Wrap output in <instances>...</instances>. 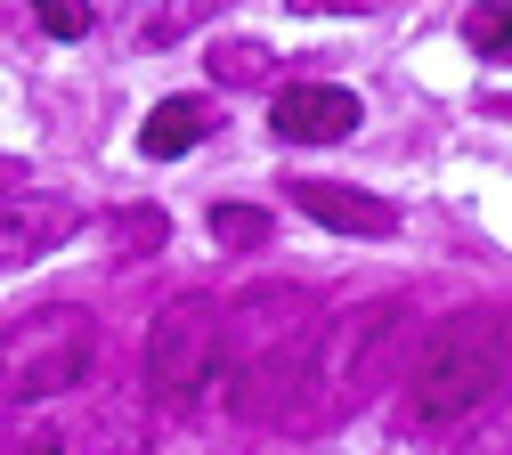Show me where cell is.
Masks as SVG:
<instances>
[{
  "mask_svg": "<svg viewBox=\"0 0 512 455\" xmlns=\"http://www.w3.org/2000/svg\"><path fill=\"white\" fill-rule=\"evenodd\" d=\"M317 334V301L301 285H252L244 301L220 309V358L204 374V399L236 423H285L301 366Z\"/></svg>",
  "mask_w": 512,
  "mask_h": 455,
  "instance_id": "6da1fadb",
  "label": "cell"
},
{
  "mask_svg": "<svg viewBox=\"0 0 512 455\" xmlns=\"http://www.w3.org/2000/svg\"><path fill=\"white\" fill-rule=\"evenodd\" d=\"M399 342H407V301H399V293H374V301L342 309L334 325H317L285 423H293V431H317V423L350 415L366 390H382V374H391Z\"/></svg>",
  "mask_w": 512,
  "mask_h": 455,
  "instance_id": "7a4b0ae2",
  "label": "cell"
},
{
  "mask_svg": "<svg viewBox=\"0 0 512 455\" xmlns=\"http://www.w3.org/2000/svg\"><path fill=\"white\" fill-rule=\"evenodd\" d=\"M504 382V309H456L415 342V366L399 382V423L407 431H447L480 415Z\"/></svg>",
  "mask_w": 512,
  "mask_h": 455,
  "instance_id": "3957f363",
  "label": "cell"
},
{
  "mask_svg": "<svg viewBox=\"0 0 512 455\" xmlns=\"http://www.w3.org/2000/svg\"><path fill=\"white\" fill-rule=\"evenodd\" d=\"M98 366V317L74 301L25 309L17 325H0V399H66L74 382Z\"/></svg>",
  "mask_w": 512,
  "mask_h": 455,
  "instance_id": "277c9868",
  "label": "cell"
},
{
  "mask_svg": "<svg viewBox=\"0 0 512 455\" xmlns=\"http://www.w3.org/2000/svg\"><path fill=\"white\" fill-rule=\"evenodd\" d=\"M212 358H220V301L212 293H179L147 325V390H139V399L155 415H187V407L204 399Z\"/></svg>",
  "mask_w": 512,
  "mask_h": 455,
  "instance_id": "5b68a950",
  "label": "cell"
},
{
  "mask_svg": "<svg viewBox=\"0 0 512 455\" xmlns=\"http://www.w3.org/2000/svg\"><path fill=\"white\" fill-rule=\"evenodd\" d=\"M74 236H82L74 195H17V204H0V269H33Z\"/></svg>",
  "mask_w": 512,
  "mask_h": 455,
  "instance_id": "8992f818",
  "label": "cell"
},
{
  "mask_svg": "<svg viewBox=\"0 0 512 455\" xmlns=\"http://www.w3.org/2000/svg\"><path fill=\"white\" fill-rule=\"evenodd\" d=\"M269 122H277V139H293V147H334V139L358 130V98L334 90V82H285Z\"/></svg>",
  "mask_w": 512,
  "mask_h": 455,
  "instance_id": "52a82bcc",
  "label": "cell"
},
{
  "mask_svg": "<svg viewBox=\"0 0 512 455\" xmlns=\"http://www.w3.org/2000/svg\"><path fill=\"white\" fill-rule=\"evenodd\" d=\"M293 204L317 220V228H342V236H399V204H382L366 187H342V179H293L285 187Z\"/></svg>",
  "mask_w": 512,
  "mask_h": 455,
  "instance_id": "ba28073f",
  "label": "cell"
},
{
  "mask_svg": "<svg viewBox=\"0 0 512 455\" xmlns=\"http://www.w3.org/2000/svg\"><path fill=\"white\" fill-rule=\"evenodd\" d=\"M82 455H155V407L139 390H106L82 423Z\"/></svg>",
  "mask_w": 512,
  "mask_h": 455,
  "instance_id": "9c48e42d",
  "label": "cell"
},
{
  "mask_svg": "<svg viewBox=\"0 0 512 455\" xmlns=\"http://www.w3.org/2000/svg\"><path fill=\"white\" fill-rule=\"evenodd\" d=\"M228 0H131V49H171L196 25H212Z\"/></svg>",
  "mask_w": 512,
  "mask_h": 455,
  "instance_id": "30bf717a",
  "label": "cell"
},
{
  "mask_svg": "<svg viewBox=\"0 0 512 455\" xmlns=\"http://www.w3.org/2000/svg\"><path fill=\"white\" fill-rule=\"evenodd\" d=\"M212 130V114H204V98H163V106H147V122H139V147L155 155V163H179L187 147H196Z\"/></svg>",
  "mask_w": 512,
  "mask_h": 455,
  "instance_id": "8fae6325",
  "label": "cell"
},
{
  "mask_svg": "<svg viewBox=\"0 0 512 455\" xmlns=\"http://www.w3.org/2000/svg\"><path fill=\"white\" fill-rule=\"evenodd\" d=\"M269 65H277V57H269L261 41H220V49H212V82L252 90V82H269Z\"/></svg>",
  "mask_w": 512,
  "mask_h": 455,
  "instance_id": "7c38bea8",
  "label": "cell"
},
{
  "mask_svg": "<svg viewBox=\"0 0 512 455\" xmlns=\"http://www.w3.org/2000/svg\"><path fill=\"white\" fill-rule=\"evenodd\" d=\"M114 260H147V252H163V236H171V220L163 212H114Z\"/></svg>",
  "mask_w": 512,
  "mask_h": 455,
  "instance_id": "4fadbf2b",
  "label": "cell"
},
{
  "mask_svg": "<svg viewBox=\"0 0 512 455\" xmlns=\"http://www.w3.org/2000/svg\"><path fill=\"white\" fill-rule=\"evenodd\" d=\"M212 236L228 252H252V244H269V212H252V204H220L212 212Z\"/></svg>",
  "mask_w": 512,
  "mask_h": 455,
  "instance_id": "5bb4252c",
  "label": "cell"
},
{
  "mask_svg": "<svg viewBox=\"0 0 512 455\" xmlns=\"http://www.w3.org/2000/svg\"><path fill=\"white\" fill-rule=\"evenodd\" d=\"M25 9H33V25L49 41H82L90 33V0H25Z\"/></svg>",
  "mask_w": 512,
  "mask_h": 455,
  "instance_id": "9a60e30c",
  "label": "cell"
},
{
  "mask_svg": "<svg viewBox=\"0 0 512 455\" xmlns=\"http://www.w3.org/2000/svg\"><path fill=\"white\" fill-rule=\"evenodd\" d=\"M504 33H512V17H504V0H480V9L464 17V41H472L480 57H504Z\"/></svg>",
  "mask_w": 512,
  "mask_h": 455,
  "instance_id": "2e32d148",
  "label": "cell"
},
{
  "mask_svg": "<svg viewBox=\"0 0 512 455\" xmlns=\"http://www.w3.org/2000/svg\"><path fill=\"white\" fill-rule=\"evenodd\" d=\"M17 187H25V163H17V155H0V195H17Z\"/></svg>",
  "mask_w": 512,
  "mask_h": 455,
  "instance_id": "e0dca14e",
  "label": "cell"
},
{
  "mask_svg": "<svg viewBox=\"0 0 512 455\" xmlns=\"http://www.w3.org/2000/svg\"><path fill=\"white\" fill-rule=\"evenodd\" d=\"M464 455H504V439H488V447H480V439H472V447H464Z\"/></svg>",
  "mask_w": 512,
  "mask_h": 455,
  "instance_id": "ac0fdd59",
  "label": "cell"
},
{
  "mask_svg": "<svg viewBox=\"0 0 512 455\" xmlns=\"http://www.w3.org/2000/svg\"><path fill=\"white\" fill-rule=\"evenodd\" d=\"M25 455H66V447H49V439H33V447H25Z\"/></svg>",
  "mask_w": 512,
  "mask_h": 455,
  "instance_id": "d6986e66",
  "label": "cell"
},
{
  "mask_svg": "<svg viewBox=\"0 0 512 455\" xmlns=\"http://www.w3.org/2000/svg\"><path fill=\"white\" fill-rule=\"evenodd\" d=\"M293 9H342V0H293Z\"/></svg>",
  "mask_w": 512,
  "mask_h": 455,
  "instance_id": "ffe728a7",
  "label": "cell"
},
{
  "mask_svg": "<svg viewBox=\"0 0 512 455\" xmlns=\"http://www.w3.org/2000/svg\"><path fill=\"white\" fill-rule=\"evenodd\" d=\"M342 9H374V0H342Z\"/></svg>",
  "mask_w": 512,
  "mask_h": 455,
  "instance_id": "44dd1931",
  "label": "cell"
}]
</instances>
